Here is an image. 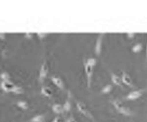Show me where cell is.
Masks as SVG:
<instances>
[{
  "label": "cell",
  "instance_id": "cell-22",
  "mask_svg": "<svg viewBox=\"0 0 147 122\" xmlns=\"http://www.w3.org/2000/svg\"><path fill=\"white\" fill-rule=\"evenodd\" d=\"M66 122H77L75 120V118H74V117L71 115L70 117H68L67 119H66Z\"/></svg>",
  "mask_w": 147,
  "mask_h": 122
},
{
  "label": "cell",
  "instance_id": "cell-7",
  "mask_svg": "<svg viewBox=\"0 0 147 122\" xmlns=\"http://www.w3.org/2000/svg\"><path fill=\"white\" fill-rule=\"evenodd\" d=\"M104 33H100L97 37V40L95 43V46H94V52L97 56H100L101 51H102V43H103V38H104Z\"/></svg>",
  "mask_w": 147,
  "mask_h": 122
},
{
  "label": "cell",
  "instance_id": "cell-24",
  "mask_svg": "<svg viewBox=\"0 0 147 122\" xmlns=\"http://www.w3.org/2000/svg\"><path fill=\"white\" fill-rule=\"evenodd\" d=\"M127 36L129 37V39H132L134 36H136V34H134V33H127Z\"/></svg>",
  "mask_w": 147,
  "mask_h": 122
},
{
  "label": "cell",
  "instance_id": "cell-6",
  "mask_svg": "<svg viewBox=\"0 0 147 122\" xmlns=\"http://www.w3.org/2000/svg\"><path fill=\"white\" fill-rule=\"evenodd\" d=\"M47 74H48V65H47L46 62L44 61L42 63L41 67H40V69H39V75H38V81L41 83L43 82L44 79L46 78Z\"/></svg>",
  "mask_w": 147,
  "mask_h": 122
},
{
  "label": "cell",
  "instance_id": "cell-10",
  "mask_svg": "<svg viewBox=\"0 0 147 122\" xmlns=\"http://www.w3.org/2000/svg\"><path fill=\"white\" fill-rule=\"evenodd\" d=\"M110 75H111V80H112L113 84H115L116 86H119V87H123L122 78H121L120 76H118L117 74H115L112 71L110 72Z\"/></svg>",
  "mask_w": 147,
  "mask_h": 122
},
{
  "label": "cell",
  "instance_id": "cell-16",
  "mask_svg": "<svg viewBox=\"0 0 147 122\" xmlns=\"http://www.w3.org/2000/svg\"><path fill=\"white\" fill-rule=\"evenodd\" d=\"M16 104H17L18 107H21L22 109H28V102H26V101H18Z\"/></svg>",
  "mask_w": 147,
  "mask_h": 122
},
{
  "label": "cell",
  "instance_id": "cell-13",
  "mask_svg": "<svg viewBox=\"0 0 147 122\" xmlns=\"http://www.w3.org/2000/svg\"><path fill=\"white\" fill-rule=\"evenodd\" d=\"M45 115L44 114H37V115L34 116L32 118L30 119V122H43Z\"/></svg>",
  "mask_w": 147,
  "mask_h": 122
},
{
  "label": "cell",
  "instance_id": "cell-14",
  "mask_svg": "<svg viewBox=\"0 0 147 122\" xmlns=\"http://www.w3.org/2000/svg\"><path fill=\"white\" fill-rule=\"evenodd\" d=\"M63 109H64V111H66V112H68V111H71V100H70V94H69V96H68L67 100H66L65 104H64V105H63Z\"/></svg>",
  "mask_w": 147,
  "mask_h": 122
},
{
  "label": "cell",
  "instance_id": "cell-11",
  "mask_svg": "<svg viewBox=\"0 0 147 122\" xmlns=\"http://www.w3.org/2000/svg\"><path fill=\"white\" fill-rule=\"evenodd\" d=\"M41 94L47 98H51L52 96H53V91L51 90V88L47 87V86H42L41 87Z\"/></svg>",
  "mask_w": 147,
  "mask_h": 122
},
{
  "label": "cell",
  "instance_id": "cell-25",
  "mask_svg": "<svg viewBox=\"0 0 147 122\" xmlns=\"http://www.w3.org/2000/svg\"><path fill=\"white\" fill-rule=\"evenodd\" d=\"M32 36H34L32 33H25V37H27V38H32Z\"/></svg>",
  "mask_w": 147,
  "mask_h": 122
},
{
  "label": "cell",
  "instance_id": "cell-21",
  "mask_svg": "<svg viewBox=\"0 0 147 122\" xmlns=\"http://www.w3.org/2000/svg\"><path fill=\"white\" fill-rule=\"evenodd\" d=\"M47 33H41V32H38V33H37V36L39 37V39H43V38H45V37L47 36Z\"/></svg>",
  "mask_w": 147,
  "mask_h": 122
},
{
  "label": "cell",
  "instance_id": "cell-9",
  "mask_svg": "<svg viewBox=\"0 0 147 122\" xmlns=\"http://www.w3.org/2000/svg\"><path fill=\"white\" fill-rule=\"evenodd\" d=\"M51 81L53 82L54 84L58 87L59 89H61V90H64L65 89V83H64V81L62 80V78L57 75H52L51 76Z\"/></svg>",
  "mask_w": 147,
  "mask_h": 122
},
{
  "label": "cell",
  "instance_id": "cell-15",
  "mask_svg": "<svg viewBox=\"0 0 147 122\" xmlns=\"http://www.w3.org/2000/svg\"><path fill=\"white\" fill-rule=\"evenodd\" d=\"M112 89H113L112 84H107V85H105L103 88L101 89L100 93L101 94H108V93H110L111 91H112Z\"/></svg>",
  "mask_w": 147,
  "mask_h": 122
},
{
  "label": "cell",
  "instance_id": "cell-1",
  "mask_svg": "<svg viewBox=\"0 0 147 122\" xmlns=\"http://www.w3.org/2000/svg\"><path fill=\"white\" fill-rule=\"evenodd\" d=\"M111 103H112V105H114V107L116 109V111L118 112H120V113L124 114L125 116H131L134 115V112L130 109H129L127 107H125V105L123 104L121 101L119 100H112L111 101Z\"/></svg>",
  "mask_w": 147,
  "mask_h": 122
},
{
  "label": "cell",
  "instance_id": "cell-23",
  "mask_svg": "<svg viewBox=\"0 0 147 122\" xmlns=\"http://www.w3.org/2000/svg\"><path fill=\"white\" fill-rule=\"evenodd\" d=\"M52 122H63V120L61 119V117H59V116H56L55 118L53 119V121Z\"/></svg>",
  "mask_w": 147,
  "mask_h": 122
},
{
  "label": "cell",
  "instance_id": "cell-19",
  "mask_svg": "<svg viewBox=\"0 0 147 122\" xmlns=\"http://www.w3.org/2000/svg\"><path fill=\"white\" fill-rule=\"evenodd\" d=\"M0 78H1V80H10V75H9L8 72L3 71L0 74Z\"/></svg>",
  "mask_w": 147,
  "mask_h": 122
},
{
  "label": "cell",
  "instance_id": "cell-4",
  "mask_svg": "<svg viewBox=\"0 0 147 122\" xmlns=\"http://www.w3.org/2000/svg\"><path fill=\"white\" fill-rule=\"evenodd\" d=\"M77 107H78L79 111H80L82 114H84V116L88 117V118H89V119H91V120H94L93 115H92L91 112L89 111V109H87V107H86V105H85L82 102H80V101H77Z\"/></svg>",
  "mask_w": 147,
  "mask_h": 122
},
{
  "label": "cell",
  "instance_id": "cell-5",
  "mask_svg": "<svg viewBox=\"0 0 147 122\" xmlns=\"http://www.w3.org/2000/svg\"><path fill=\"white\" fill-rule=\"evenodd\" d=\"M0 87H1L2 90L6 93L12 92L13 93L14 89H15L16 85L14 83H12L10 80H1V83H0Z\"/></svg>",
  "mask_w": 147,
  "mask_h": 122
},
{
  "label": "cell",
  "instance_id": "cell-2",
  "mask_svg": "<svg viewBox=\"0 0 147 122\" xmlns=\"http://www.w3.org/2000/svg\"><path fill=\"white\" fill-rule=\"evenodd\" d=\"M84 72H85V75H86V80H87V88H90L92 83V76H93V67L87 64L86 60H84Z\"/></svg>",
  "mask_w": 147,
  "mask_h": 122
},
{
  "label": "cell",
  "instance_id": "cell-26",
  "mask_svg": "<svg viewBox=\"0 0 147 122\" xmlns=\"http://www.w3.org/2000/svg\"><path fill=\"white\" fill-rule=\"evenodd\" d=\"M146 60H147V46H146Z\"/></svg>",
  "mask_w": 147,
  "mask_h": 122
},
{
  "label": "cell",
  "instance_id": "cell-20",
  "mask_svg": "<svg viewBox=\"0 0 147 122\" xmlns=\"http://www.w3.org/2000/svg\"><path fill=\"white\" fill-rule=\"evenodd\" d=\"M23 92H24L23 88L20 87V86H17V85H16V87H15V89H14V91H13L14 94H22Z\"/></svg>",
  "mask_w": 147,
  "mask_h": 122
},
{
  "label": "cell",
  "instance_id": "cell-18",
  "mask_svg": "<svg viewBox=\"0 0 147 122\" xmlns=\"http://www.w3.org/2000/svg\"><path fill=\"white\" fill-rule=\"evenodd\" d=\"M86 63L90 65V67H94L97 63V61H96V59H94V58H88V59H86Z\"/></svg>",
  "mask_w": 147,
  "mask_h": 122
},
{
  "label": "cell",
  "instance_id": "cell-8",
  "mask_svg": "<svg viewBox=\"0 0 147 122\" xmlns=\"http://www.w3.org/2000/svg\"><path fill=\"white\" fill-rule=\"evenodd\" d=\"M121 78H122V82H123V83L125 84L127 86H129V87H136V85H134V81H132L131 77L129 76V74L127 73V72L123 71Z\"/></svg>",
  "mask_w": 147,
  "mask_h": 122
},
{
  "label": "cell",
  "instance_id": "cell-3",
  "mask_svg": "<svg viewBox=\"0 0 147 122\" xmlns=\"http://www.w3.org/2000/svg\"><path fill=\"white\" fill-rule=\"evenodd\" d=\"M147 91V87L145 88H142V89H139V90H134V91H131L127 94L125 97H124V100L125 101H134V100H136L138 98H140L142 95L144 94V92Z\"/></svg>",
  "mask_w": 147,
  "mask_h": 122
},
{
  "label": "cell",
  "instance_id": "cell-17",
  "mask_svg": "<svg viewBox=\"0 0 147 122\" xmlns=\"http://www.w3.org/2000/svg\"><path fill=\"white\" fill-rule=\"evenodd\" d=\"M141 50H142V44L141 43H136V45H134L131 48V51L134 53H138V52H140Z\"/></svg>",
  "mask_w": 147,
  "mask_h": 122
},
{
  "label": "cell",
  "instance_id": "cell-12",
  "mask_svg": "<svg viewBox=\"0 0 147 122\" xmlns=\"http://www.w3.org/2000/svg\"><path fill=\"white\" fill-rule=\"evenodd\" d=\"M52 111H53V112H55L56 114L62 113V112L64 111L63 105H59V104L53 105H52Z\"/></svg>",
  "mask_w": 147,
  "mask_h": 122
}]
</instances>
